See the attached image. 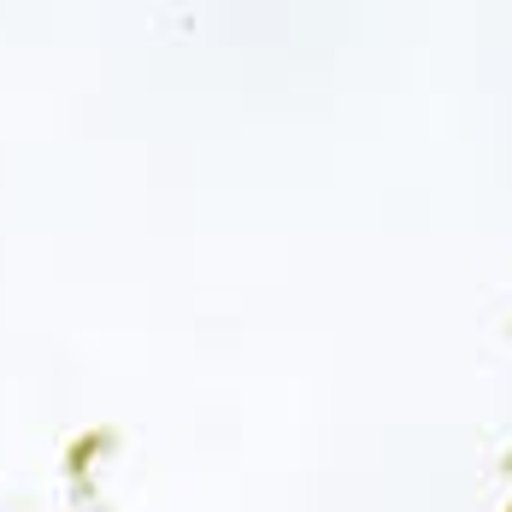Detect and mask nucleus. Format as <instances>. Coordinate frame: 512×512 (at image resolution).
<instances>
[]
</instances>
